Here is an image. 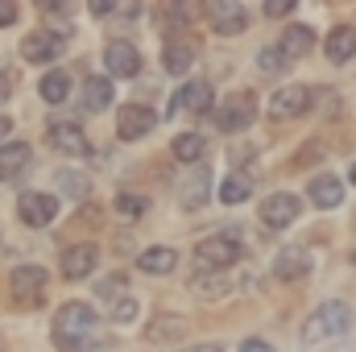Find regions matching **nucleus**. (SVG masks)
<instances>
[{
	"mask_svg": "<svg viewBox=\"0 0 356 352\" xmlns=\"http://www.w3.org/2000/svg\"><path fill=\"white\" fill-rule=\"evenodd\" d=\"M54 349L58 352H83L95 349V307L88 303H67L54 315Z\"/></svg>",
	"mask_w": 356,
	"mask_h": 352,
	"instance_id": "obj_1",
	"label": "nucleus"
},
{
	"mask_svg": "<svg viewBox=\"0 0 356 352\" xmlns=\"http://www.w3.org/2000/svg\"><path fill=\"white\" fill-rule=\"evenodd\" d=\"M353 307L344 303V298H327V303H319L311 315H307V323H302V344H327V340H340V336H348L353 332Z\"/></svg>",
	"mask_w": 356,
	"mask_h": 352,
	"instance_id": "obj_2",
	"label": "nucleus"
},
{
	"mask_svg": "<svg viewBox=\"0 0 356 352\" xmlns=\"http://www.w3.org/2000/svg\"><path fill=\"white\" fill-rule=\"evenodd\" d=\"M241 257H245V245L232 237H203L195 245V269L199 273H228L232 265H241Z\"/></svg>",
	"mask_w": 356,
	"mask_h": 352,
	"instance_id": "obj_3",
	"label": "nucleus"
},
{
	"mask_svg": "<svg viewBox=\"0 0 356 352\" xmlns=\"http://www.w3.org/2000/svg\"><path fill=\"white\" fill-rule=\"evenodd\" d=\"M211 120H216V129L228 133V137L245 133V129L257 120V95H253V91H232L224 104L211 108Z\"/></svg>",
	"mask_w": 356,
	"mask_h": 352,
	"instance_id": "obj_4",
	"label": "nucleus"
},
{
	"mask_svg": "<svg viewBox=\"0 0 356 352\" xmlns=\"http://www.w3.org/2000/svg\"><path fill=\"white\" fill-rule=\"evenodd\" d=\"M315 108V91L307 88V83H286V88H277L269 95L266 112L269 120H277V125H286V120H298V116H307Z\"/></svg>",
	"mask_w": 356,
	"mask_h": 352,
	"instance_id": "obj_5",
	"label": "nucleus"
},
{
	"mask_svg": "<svg viewBox=\"0 0 356 352\" xmlns=\"http://www.w3.org/2000/svg\"><path fill=\"white\" fill-rule=\"evenodd\" d=\"M261 224L266 228H273V232H282V228H290L298 216H302V199L294 195V191H273V195H266L261 199Z\"/></svg>",
	"mask_w": 356,
	"mask_h": 352,
	"instance_id": "obj_6",
	"label": "nucleus"
},
{
	"mask_svg": "<svg viewBox=\"0 0 356 352\" xmlns=\"http://www.w3.org/2000/svg\"><path fill=\"white\" fill-rule=\"evenodd\" d=\"M207 21H211V29L220 38H236V33L249 29V8L241 0H211L207 4Z\"/></svg>",
	"mask_w": 356,
	"mask_h": 352,
	"instance_id": "obj_7",
	"label": "nucleus"
},
{
	"mask_svg": "<svg viewBox=\"0 0 356 352\" xmlns=\"http://www.w3.org/2000/svg\"><path fill=\"white\" fill-rule=\"evenodd\" d=\"M63 50H67V33H54V29H42V33H25L21 38V58L33 63V67L54 63Z\"/></svg>",
	"mask_w": 356,
	"mask_h": 352,
	"instance_id": "obj_8",
	"label": "nucleus"
},
{
	"mask_svg": "<svg viewBox=\"0 0 356 352\" xmlns=\"http://www.w3.org/2000/svg\"><path fill=\"white\" fill-rule=\"evenodd\" d=\"M158 129V112L149 108V104H124L120 112H116V133H120V141H141V137H149Z\"/></svg>",
	"mask_w": 356,
	"mask_h": 352,
	"instance_id": "obj_9",
	"label": "nucleus"
},
{
	"mask_svg": "<svg viewBox=\"0 0 356 352\" xmlns=\"http://www.w3.org/2000/svg\"><path fill=\"white\" fill-rule=\"evenodd\" d=\"M8 290H13V298H17V303L38 307V303H42V290H46V269H42V265H33V262L13 265V273H8Z\"/></svg>",
	"mask_w": 356,
	"mask_h": 352,
	"instance_id": "obj_10",
	"label": "nucleus"
},
{
	"mask_svg": "<svg viewBox=\"0 0 356 352\" xmlns=\"http://www.w3.org/2000/svg\"><path fill=\"white\" fill-rule=\"evenodd\" d=\"M311 269H315V257L307 245H286L273 253V278L277 282H302V278H311Z\"/></svg>",
	"mask_w": 356,
	"mask_h": 352,
	"instance_id": "obj_11",
	"label": "nucleus"
},
{
	"mask_svg": "<svg viewBox=\"0 0 356 352\" xmlns=\"http://www.w3.org/2000/svg\"><path fill=\"white\" fill-rule=\"evenodd\" d=\"M46 133H50V145H54L63 158H88V154H91L88 133H83L75 120H50V125H46Z\"/></svg>",
	"mask_w": 356,
	"mask_h": 352,
	"instance_id": "obj_12",
	"label": "nucleus"
},
{
	"mask_svg": "<svg viewBox=\"0 0 356 352\" xmlns=\"http://www.w3.org/2000/svg\"><path fill=\"white\" fill-rule=\"evenodd\" d=\"M17 216H21V224H29V228H46V224H54V216H58V199L46 195V191H25V195L17 199Z\"/></svg>",
	"mask_w": 356,
	"mask_h": 352,
	"instance_id": "obj_13",
	"label": "nucleus"
},
{
	"mask_svg": "<svg viewBox=\"0 0 356 352\" xmlns=\"http://www.w3.org/2000/svg\"><path fill=\"white\" fill-rule=\"evenodd\" d=\"M104 67H108V79H137L141 75V50L133 42H108Z\"/></svg>",
	"mask_w": 356,
	"mask_h": 352,
	"instance_id": "obj_14",
	"label": "nucleus"
},
{
	"mask_svg": "<svg viewBox=\"0 0 356 352\" xmlns=\"http://www.w3.org/2000/svg\"><path fill=\"white\" fill-rule=\"evenodd\" d=\"M307 199H311V207H319V211H336L340 203H344V178L340 175H315L307 182Z\"/></svg>",
	"mask_w": 356,
	"mask_h": 352,
	"instance_id": "obj_15",
	"label": "nucleus"
},
{
	"mask_svg": "<svg viewBox=\"0 0 356 352\" xmlns=\"http://www.w3.org/2000/svg\"><path fill=\"white\" fill-rule=\"evenodd\" d=\"M175 112L207 116V112H211V83H207V79H191V83H182L178 95H175V104L166 108V116H175Z\"/></svg>",
	"mask_w": 356,
	"mask_h": 352,
	"instance_id": "obj_16",
	"label": "nucleus"
},
{
	"mask_svg": "<svg viewBox=\"0 0 356 352\" xmlns=\"http://www.w3.org/2000/svg\"><path fill=\"white\" fill-rule=\"evenodd\" d=\"M63 278L67 282H83L95 273V265H99V253H95V245H71V249H63Z\"/></svg>",
	"mask_w": 356,
	"mask_h": 352,
	"instance_id": "obj_17",
	"label": "nucleus"
},
{
	"mask_svg": "<svg viewBox=\"0 0 356 352\" xmlns=\"http://www.w3.org/2000/svg\"><path fill=\"white\" fill-rule=\"evenodd\" d=\"M323 54H327V63H332V67L353 63V58H356V29H353V25H336V29L323 38Z\"/></svg>",
	"mask_w": 356,
	"mask_h": 352,
	"instance_id": "obj_18",
	"label": "nucleus"
},
{
	"mask_svg": "<svg viewBox=\"0 0 356 352\" xmlns=\"http://www.w3.org/2000/svg\"><path fill=\"white\" fill-rule=\"evenodd\" d=\"M112 99H116V91H112V79H108V75H88V79H83V88H79L83 112H108Z\"/></svg>",
	"mask_w": 356,
	"mask_h": 352,
	"instance_id": "obj_19",
	"label": "nucleus"
},
{
	"mask_svg": "<svg viewBox=\"0 0 356 352\" xmlns=\"http://www.w3.org/2000/svg\"><path fill=\"white\" fill-rule=\"evenodd\" d=\"M277 50L294 63V58H307L311 50H315V29L311 25H286L282 33H277Z\"/></svg>",
	"mask_w": 356,
	"mask_h": 352,
	"instance_id": "obj_20",
	"label": "nucleus"
},
{
	"mask_svg": "<svg viewBox=\"0 0 356 352\" xmlns=\"http://www.w3.org/2000/svg\"><path fill=\"white\" fill-rule=\"evenodd\" d=\"M29 162H33V150L25 141H4L0 145V182H13Z\"/></svg>",
	"mask_w": 356,
	"mask_h": 352,
	"instance_id": "obj_21",
	"label": "nucleus"
},
{
	"mask_svg": "<svg viewBox=\"0 0 356 352\" xmlns=\"http://www.w3.org/2000/svg\"><path fill=\"white\" fill-rule=\"evenodd\" d=\"M207 191H211L207 166H195L191 175L182 178V186H178V203H182V207H203V203H207Z\"/></svg>",
	"mask_w": 356,
	"mask_h": 352,
	"instance_id": "obj_22",
	"label": "nucleus"
},
{
	"mask_svg": "<svg viewBox=\"0 0 356 352\" xmlns=\"http://www.w3.org/2000/svg\"><path fill=\"white\" fill-rule=\"evenodd\" d=\"M175 265H178V253L170 245H154V249H145L137 257V269L149 273V278H166V273H175Z\"/></svg>",
	"mask_w": 356,
	"mask_h": 352,
	"instance_id": "obj_23",
	"label": "nucleus"
},
{
	"mask_svg": "<svg viewBox=\"0 0 356 352\" xmlns=\"http://www.w3.org/2000/svg\"><path fill=\"white\" fill-rule=\"evenodd\" d=\"M186 332H191L186 315H158L145 336H149L154 344H178V340H186Z\"/></svg>",
	"mask_w": 356,
	"mask_h": 352,
	"instance_id": "obj_24",
	"label": "nucleus"
},
{
	"mask_svg": "<svg viewBox=\"0 0 356 352\" xmlns=\"http://www.w3.org/2000/svg\"><path fill=\"white\" fill-rule=\"evenodd\" d=\"M245 199H253V175H249V170H228L224 182H220V203L236 207V203H245Z\"/></svg>",
	"mask_w": 356,
	"mask_h": 352,
	"instance_id": "obj_25",
	"label": "nucleus"
},
{
	"mask_svg": "<svg viewBox=\"0 0 356 352\" xmlns=\"http://www.w3.org/2000/svg\"><path fill=\"white\" fill-rule=\"evenodd\" d=\"M170 154H175L178 162H186V166H199L207 158V133H178Z\"/></svg>",
	"mask_w": 356,
	"mask_h": 352,
	"instance_id": "obj_26",
	"label": "nucleus"
},
{
	"mask_svg": "<svg viewBox=\"0 0 356 352\" xmlns=\"http://www.w3.org/2000/svg\"><path fill=\"white\" fill-rule=\"evenodd\" d=\"M195 67V46L191 42H166L162 46V71L166 75H186Z\"/></svg>",
	"mask_w": 356,
	"mask_h": 352,
	"instance_id": "obj_27",
	"label": "nucleus"
},
{
	"mask_svg": "<svg viewBox=\"0 0 356 352\" xmlns=\"http://www.w3.org/2000/svg\"><path fill=\"white\" fill-rule=\"evenodd\" d=\"M191 290H195L199 298H224V294L232 290V278H228V273H195V278H191Z\"/></svg>",
	"mask_w": 356,
	"mask_h": 352,
	"instance_id": "obj_28",
	"label": "nucleus"
},
{
	"mask_svg": "<svg viewBox=\"0 0 356 352\" xmlns=\"http://www.w3.org/2000/svg\"><path fill=\"white\" fill-rule=\"evenodd\" d=\"M286 71H290V58L277 50V42L257 50V75H266V79H277V75H286Z\"/></svg>",
	"mask_w": 356,
	"mask_h": 352,
	"instance_id": "obj_29",
	"label": "nucleus"
},
{
	"mask_svg": "<svg viewBox=\"0 0 356 352\" xmlns=\"http://www.w3.org/2000/svg\"><path fill=\"white\" fill-rule=\"evenodd\" d=\"M38 91H42L46 104H63V99L71 95V75H67V71H50V75H42Z\"/></svg>",
	"mask_w": 356,
	"mask_h": 352,
	"instance_id": "obj_30",
	"label": "nucleus"
},
{
	"mask_svg": "<svg viewBox=\"0 0 356 352\" xmlns=\"http://www.w3.org/2000/svg\"><path fill=\"white\" fill-rule=\"evenodd\" d=\"M54 186H58V195H63V199H88L91 178H88V175H79V170H58Z\"/></svg>",
	"mask_w": 356,
	"mask_h": 352,
	"instance_id": "obj_31",
	"label": "nucleus"
},
{
	"mask_svg": "<svg viewBox=\"0 0 356 352\" xmlns=\"http://www.w3.org/2000/svg\"><path fill=\"white\" fill-rule=\"evenodd\" d=\"M120 294H129V278L124 273H108V278H99L95 282V298H120Z\"/></svg>",
	"mask_w": 356,
	"mask_h": 352,
	"instance_id": "obj_32",
	"label": "nucleus"
},
{
	"mask_svg": "<svg viewBox=\"0 0 356 352\" xmlns=\"http://www.w3.org/2000/svg\"><path fill=\"white\" fill-rule=\"evenodd\" d=\"M145 207H149V203H145L141 195H129V191H120V195H116V211H120L124 220H137V216H145Z\"/></svg>",
	"mask_w": 356,
	"mask_h": 352,
	"instance_id": "obj_33",
	"label": "nucleus"
},
{
	"mask_svg": "<svg viewBox=\"0 0 356 352\" xmlns=\"http://www.w3.org/2000/svg\"><path fill=\"white\" fill-rule=\"evenodd\" d=\"M108 315H112V323H133V319H137V298H133V294H120Z\"/></svg>",
	"mask_w": 356,
	"mask_h": 352,
	"instance_id": "obj_34",
	"label": "nucleus"
},
{
	"mask_svg": "<svg viewBox=\"0 0 356 352\" xmlns=\"http://www.w3.org/2000/svg\"><path fill=\"white\" fill-rule=\"evenodd\" d=\"M290 13H294V0H269L266 4V17H273V21L277 17H290Z\"/></svg>",
	"mask_w": 356,
	"mask_h": 352,
	"instance_id": "obj_35",
	"label": "nucleus"
},
{
	"mask_svg": "<svg viewBox=\"0 0 356 352\" xmlns=\"http://www.w3.org/2000/svg\"><path fill=\"white\" fill-rule=\"evenodd\" d=\"M116 8H120L116 0H91V17H112Z\"/></svg>",
	"mask_w": 356,
	"mask_h": 352,
	"instance_id": "obj_36",
	"label": "nucleus"
},
{
	"mask_svg": "<svg viewBox=\"0 0 356 352\" xmlns=\"http://www.w3.org/2000/svg\"><path fill=\"white\" fill-rule=\"evenodd\" d=\"M17 21V4L13 0H0V25H13Z\"/></svg>",
	"mask_w": 356,
	"mask_h": 352,
	"instance_id": "obj_37",
	"label": "nucleus"
},
{
	"mask_svg": "<svg viewBox=\"0 0 356 352\" xmlns=\"http://www.w3.org/2000/svg\"><path fill=\"white\" fill-rule=\"evenodd\" d=\"M241 352H277L273 344H266V340H245L241 344Z\"/></svg>",
	"mask_w": 356,
	"mask_h": 352,
	"instance_id": "obj_38",
	"label": "nucleus"
},
{
	"mask_svg": "<svg viewBox=\"0 0 356 352\" xmlns=\"http://www.w3.org/2000/svg\"><path fill=\"white\" fill-rule=\"evenodd\" d=\"M50 17H71V4H58V0H50V4H42Z\"/></svg>",
	"mask_w": 356,
	"mask_h": 352,
	"instance_id": "obj_39",
	"label": "nucleus"
},
{
	"mask_svg": "<svg viewBox=\"0 0 356 352\" xmlns=\"http://www.w3.org/2000/svg\"><path fill=\"white\" fill-rule=\"evenodd\" d=\"M8 133H13V120H8V116H0V145H4V137H8Z\"/></svg>",
	"mask_w": 356,
	"mask_h": 352,
	"instance_id": "obj_40",
	"label": "nucleus"
},
{
	"mask_svg": "<svg viewBox=\"0 0 356 352\" xmlns=\"http://www.w3.org/2000/svg\"><path fill=\"white\" fill-rule=\"evenodd\" d=\"M8 91H13V83H8V75H0V104L8 99Z\"/></svg>",
	"mask_w": 356,
	"mask_h": 352,
	"instance_id": "obj_41",
	"label": "nucleus"
},
{
	"mask_svg": "<svg viewBox=\"0 0 356 352\" xmlns=\"http://www.w3.org/2000/svg\"><path fill=\"white\" fill-rule=\"evenodd\" d=\"M191 352H224V349H220V344H195Z\"/></svg>",
	"mask_w": 356,
	"mask_h": 352,
	"instance_id": "obj_42",
	"label": "nucleus"
},
{
	"mask_svg": "<svg viewBox=\"0 0 356 352\" xmlns=\"http://www.w3.org/2000/svg\"><path fill=\"white\" fill-rule=\"evenodd\" d=\"M348 182H353V186H356V162H353V166H348Z\"/></svg>",
	"mask_w": 356,
	"mask_h": 352,
	"instance_id": "obj_43",
	"label": "nucleus"
},
{
	"mask_svg": "<svg viewBox=\"0 0 356 352\" xmlns=\"http://www.w3.org/2000/svg\"><path fill=\"white\" fill-rule=\"evenodd\" d=\"M353 269H356V249H353Z\"/></svg>",
	"mask_w": 356,
	"mask_h": 352,
	"instance_id": "obj_44",
	"label": "nucleus"
},
{
	"mask_svg": "<svg viewBox=\"0 0 356 352\" xmlns=\"http://www.w3.org/2000/svg\"><path fill=\"white\" fill-rule=\"evenodd\" d=\"M0 352H4V349H0Z\"/></svg>",
	"mask_w": 356,
	"mask_h": 352,
	"instance_id": "obj_45",
	"label": "nucleus"
}]
</instances>
